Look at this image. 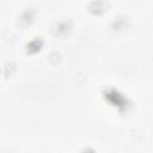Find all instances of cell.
<instances>
[{"label": "cell", "mask_w": 153, "mask_h": 153, "mask_svg": "<svg viewBox=\"0 0 153 153\" xmlns=\"http://www.w3.org/2000/svg\"><path fill=\"white\" fill-rule=\"evenodd\" d=\"M103 97L109 105L116 108L121 114H126L133 107L132 102L115 88H106L103 91Z\"/></svg>", "instance_id": "cell-1"}, {"label": "cell", "mask_w": 153, "mask_h": 153, "mask_svg": "<svg viewBox=\"0 0 153 153\" xmlns=\"http://www.w3.org/2000/svg\"><path fill=\"white\" fill-rule=\"evenodd\" d=\"M72 28L71 23L63 21L58 23L53 27V32L58 36H63L68 33Z\"/></svg>", "instance_id": "cell-2"}, {"label": "cell", "mask_w": 153, "mask_h": 153, "mask_svg": "<svg viewBox=\"0 0 153 153\" xmlns=\"http://www.w3.org/2000/svg\"><path fill=\"white\" fill-rule=\"evenodd\" d=\"M43 41L41 38H35L31 40L26 46V51L29 54H34L39 51L43 46Z\"/></svg>", "instance_id": "cell-3"}]
</instances>
